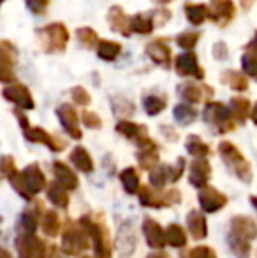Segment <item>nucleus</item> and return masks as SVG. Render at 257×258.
Here are the masks:
<instances>
[{
	"instance_id": "nucleus-48",
	"label": "nucleus",
	"mask_w": 257,
	"mask_h": 258,
	"mask_svg": "<svg viewBox=\"0 0 257 258\" xmlns=\"http://www.w3.org/2000/svg\"><path fill=\"white\" fill-rule=\"evenodd\" d=\"M161 2H162V4H166V2H169V0H161Z\"/></svg>"
},
{
	"instance_id": "nucleus-47",
	"label": "nucleus",
	"mask_w": 257,
	"mask_h": 258,
	"mask_svg": "<svg viewBox=\"0 0 257 258\" xmlns=\"http://www.w3.org/2000/svg\"><path fill=\"white\" fill-rule=\"evenodd\" d=\"M252 202H254V204L257 206V199H252Z\"/></svg>"
},
{
	"instance_id": "nucleus-14",
	"label": "nucleus",
	"mask_w": 257,
	"mask_h": 258,
	"mask_svg": "<svg viewBox=\"0 0 257 258\" xmlns=\"http://www.w3.org/2000/svg\"><path fill=\"white\" fill-rule=\"evenodd\" d=\"M220 81L224 85H227L229 88L236 90V92H245L248 88V81L243 74H240L238 71H226L220 76Z\"/></svg>"
},
{
	"instance_id": "nucleus-26",
	"label": "nucleus",
	"mask_w": 257,
	"mask_h": 258,
	"mask_svg": "<svg viewBox=\"0 0 257 258\" xmlns=\"http://www.w3.org/2000/svg\"><path fill=\"white\" fill-rule=\"evenodd\" d=\"M189 227H190V232L194 234V237L201 239L206 235V221H204V218L199 216L197 213H190Z\"/></svg>"
},
{
	"instance_id": "nucleus-35",
	"label": "nucleus",
	"mask_w": 257,
	"mask_h": 258,
	"mask_svg": "<svg viewBox=\"0 0 257 258\" xmlns=\"http://www.w3.org/2000/svg\"><path fill=\"white\" fill-rule=\"evenodd\" d=\"M71 97L78 105H88L90 100H92L88 95V92H86L85 88H81V86H74V88L71 90Z\"/></svg>"
},
{
	"instance_id": "nucleus-7",
	"label": "nucleus",
	"mask_w": 257,
	"mask_h": 258,
	"mask_svg": "<svg viewBox=\"0 0 257 258\" xmlns=\"http://www.w3.org/2000/svg\"><path fill=\"white\" fill-rule=\"evenodd\" d=\"M234 13H236V7L233 0H212V20L219 27H227L234 18Z\"/></svg>"
},
{
	"instance_id": "nucleus-34",
	"label": "nucleus",
	"mask_w": 257,
	"mask_h": 258,
	"mask_svg": "<svg viewBox=\"0 0 257 258\" xmlns=\"http://www.w3.org/2000/svg\"><path fill=\"white\" fill-rule=\"evenodd\" d=\"M25 4H27L28 11H30L32 14H35V16H42V14H46V9H48V0H25Z\"/></svg>"
},
{
	"instance_id": "nucleus-15",
	"label": "nucleus",
	"mask_w": 257,
	"mask_h": 258,
	"mask_svg": "<svg viewBox=\"0 0 257 258\" xmlns=\"http://www.w3.org/2000/svg\"><path fill=\"white\" fill-rule=\"evenodd\" d=\"M144 235H146L150 246H157V248H162L166 244V241H168L162 228L159 227V223H155L151 220H146V223H144Z\"/></svg>"
},
{
	"instance_id": "nucleus-10",
	"label": "nucleus",
	"mask_w": 257,
	"mask_h": 258,
	"mask_svg": "<svg viewBox=\"0 0 257 258\" xmlns=\"http://www.w3.org/2000/svg\"><path fill=\"white\" fill-rule=\"evenodd\" d=\"M220 153H222L224 160H226L229 165H236L238 176H243V174H247V177H250V176H248V165L245 163L243 156L240 155V151H238L233 144H231V143H222V144H220Z\"/></svg>"
},
{
	"instance_id": "nucleus-33",
	"label": "nucleus",
	"mask_w": 257,
	"mask_h": 258,
	"mask_svg": "<svg viewBox=\"0 0 257 258\" xmlns=\"http://www.w3.org/2000/svg\"><path fill=\"white\" fill-rule=\"evenodd\" d=\"M166 239H168V242L173 246L185 244V234H183V230L178 227V225H171V227H169L168 234H166Z\"/></svg>"
},
{
	"instance_id": "nucleus-37",
	"label": "nucleus",
	"mask_w": 257,
	"mask_h": 258,
	"mask_svg": "<svg viewBox=\"0 0 257 258\" xmlns=\"http://www.w3.org/2000/svg\"><path fill=\"white\" fill-rule=\"evenodd\" d=\"M42 227H44L46 234L49 235H55L57 232H59V220H57V216L53 213H48L44 216V220H42Z\"/></svg>"
},
{
	"instance_id": "nucleus-38",
	"label": "nucleus",
	"mask_w": 257,
	"mask_h": 258,
	"mask_svg": "<svg viewBox=\"0 0 257 258\" xmlns=\"http://www.w3.org/2000/svg\"><path fill=\"white\" fill-rule=\"evenodd\" d=\"M83 123H85V126H88V128H99L100 118L95 114V112L83 111Z\"/></svg>"
},
{
	"instance_id": "nucleus-39",
	"label": "nucleus",
	"mask_w": 257,
	"mask_h": 258,
	"mask_svg": "<svg viewBox=\"0 0 257 258\" xmlns=\"http://www.w3.org/2000/svg\"><path fill=\"white\" fill-rule=\"evenodd\" d=\"M171 18V13L169 11H164V9H161V11H155L153 13V23H155V27H162V25L166 23V21Z\"/></svg>"
},
{
	"instance_id": "nucleus-36",
	"label": "nucleus",
	"mask_w": 257,
	"mask_h": 258,
	"mask_svg": "<svg viewBox=\"0 0 257 258\" xmlns=\"http://www.w3.org/2000/svg\"><path fill=\"white\" fill-rule=\"evenodd\" d=\"M49 199H52L57 206H62V207L67 206V194H65V190L60 186V184L59 186L55 184V186L49 190Z\"/></svg>"
},
{
	"instance_id": "nucleus-49",
	"label": "nucleus",
	"mask_w": 257,
	"mask_h": 258,
	"mask_svg": "<svg viewBox=\"0 0 257 258\" xmlns=\"http://www.w3.org/2000/svg\"><path fill=\"white\" fill-rule=\"evenodd\" d=\"M2 2H4V0H2Z\"/></svg>"
},
{
	"instance_id": "nucleus-13",
	"label": "nucleus",
	"mask_w": 257,
	"mask_h": 258,
	"mask_svg": "<svg viewBox=\"0 0 257 258\" xmlns=\"http://www.w3.org/2000/svg\"><path fill=\"white\" fill-rule=\"evenodd\" d=\"M224 204H226V197L222 194H219L213 188H204L201 191V206L204 207V211L208 213H213V211L220 209Z\"/></svg>"
},
{
	"instance_id": "nucleus-21",
	"label": "nucleus",
	"mask_w": 257,
	"mask_h": 258,
	"mask_svg": "<svg viewBox=\"0 0 257 258\" xmlns=\"http://www.w3.org/2000/svg\"><path fill=\"white\" fill-rule=\"evenodd\" d=\"M64 248H65V251L71 253V255H78V253H81L83 249L86 248L85 237H83L81 234H78V232H71V234L65 235Z\"/></svg>"
},
{
	"instance_id": "nucleus-3",
	"label": "nucleus",
	"mask_w": 257,
	"mask_h": 258,
	"mask_svg": "<svg viewBox=\"0 0 257 258\" xmlns=\"http://www.w3.org/2000/svg\"><path fill=\"white\" fill-rule=\"evenodd\" d=\"M14 61H16V49L7 41L0 42V81L2 83H13L16 81L14 76Z\"/></svg>"
},
{
	"instance_id": "nucleus-23",
	"label": "nucleus",
	"mask_w": 257,
	"mask_h": 258,
	"mask_svg": "<svg viewBox=\"0 0 257 258\" xmlns=\"http://www.w3.org/2000/svg\"><path fill=\"white\" fill-rule=\"evenodd\" d=\"M76 35H78V41L81 46H85L86 49H92L93 46H99V35L95 34V30H92L90 27H83L76 30Z\"/></svg>"
},
{
	"instance_id": "nucleus-6",
	"label": "nucleus",
	"mask_w": 257,
	"mask_h": 258,
	"mask_svg": "<svg viewBox=\"0 0 257 258\" xmlns=\"http://www.w3.org/2000/svg\"><path fill=\"white\" fill-rule=\"evenodd\" d=\"M2 95L6 97L7 100L16 104L18 107L28 109V111L34 109V99H32L30 92H28L27 86L20 85V83H14V85H11V86H6Z\"/></svg>"
},
{
	"instance_id": "nucleus-43",
	"label": "nucleus",
	"mask_w": 257,
	"mask_h": 258,
	"mask_svg": "<svg viewBox=\"0 0 257 258\" xmlns=\"http://www.w3.org/2000/svg\"><path fill=\"white\" fill-rule=\"evenodd\" d=\"M247 53H255L257 54V32H255L254 39L247 44Z\"/></svg>"
},
{
	"instance_id": "nucleus-1",
	"label": "nucleus",
	"mask_w": 257,
	"mask_h": 258,
	"mask_svg": "<svg viewBox=\"0 0 257 258\" xmlns=\"http://www.w3.org/2000/svg\"><path fill=\"white\" fill-rule=\"evenodd\" d=\"M37 39L41 48L46 53H64L65 46L69 42V32L64 23H49L46 27L39 28Z\"/></svg>"
},
{
	"instance_id": "nucleus-32",
	"label": "nucleus",
	"mask_w": 257,
	"mask_h": 258,
	"mask_svg": "<svg viewBox=\"0 0 257 258\" xmlns=\"http://www.w3.org/2000/svg\"><path fill=\"white\" fill-rule=\"evenodd\" d=\"M122 181H124L125 190H127L129 194H134V191L137 190V186H139V177H137V172L134 169L124 170V172H122Z\"/></svg>"
},
{
	"instance_id": "nucleus-8",
	"label": "nucleus",
	"mask_w": 257,
	"mask_h": 258,
	"mask_svg": "<svg viewBox=\"0 0 257 258\" xmlns=\"http://www.w3.org/2000/svg\"><path fill=\"white\" fill-rule=\"evenodd\" d=\"M146 54L153 63L161 65V67L168 69L171 63V48L166 44L162 39H155V41L146 44Z\"/></svg>"
},
{
	"instance_id": "nucleus-12",
	"label": "nucleus",
	"mask_w": 257,
	"mask_h": 258,
	"mask_svg": "<svg viewBox=\"0 0 257 258\" xmlns=\"http://www.w3.org/2000/svg\"><path fill=\"white\" fill-rule=\"evenodd\" d=\"M185 16L192 25H202L206 20H212V9L204 4H187Z\"/></svg>"
},
{
	"instance_id": "nucleus-46",
	"label": "nucleus",
	"mask_w": 257,
	"mask_h": 258,
	"mask_svg": "<svg viewBox=\"0 0 257 258\" xmlns=\"http://www.w3.org/2000/svg\"><path fill=\"white\" fill-rule=\"evenodd\" d=\"M148 258H164L162 255H151V256H148Z\"/></svg>"
},
{
	"instance_id": "nucleus-20",
	"label": "nucleus",
	"mask_w": 257,
	"mask_h": 258,
	"mask_svg": "<svg viewBox=\"0 0 257 258\" xmlns=\"http://www.w3.org/2000/svg\"><path fill=\"white\" fill-rule=\"evenodd\" d=\"M25 136H27V139L32 141V143H42V144H46V146L52 148L53 151L60 150V146L55 144V139L42 128H28V130H25Z\"/></svg>"
},
{
	"instance_id": "nucleus-22",
	"label": "nucleus",
	"mask_w": 257,
	"mask_h": 258,
	"mask_svg": "<svg viewBox=\"0 0 257 258\" xmlns=\"http://www.w3.org/2000/svg\"><path fill=\"white\" fill-rule=\"evenodd\" d=\"M71 162L74 163L79 170H83V172H90V170L93 169L92 158H90V155L86 153L85 148H76V150L71 153Z\"/></svg>"
},
{
	"instance_id": "nucleus-40",
	"label": "nucleus",
	"mask_w": 257,
	"mask_h": 258,
	"mask_svg": "<svg viewBox=\"0 0 257 258\" xmlns=\"http://www.w3.org/2000/svg\"><path fill=\"white\" fill-rule=\"evenodd\" d=\"M213 56H215L217 60H226V58H227L226 42H217V44L213 46Z\"/></svg>"
},
{
	"instance_id": "nucleus-9",
	"label": "nucleus",
	"mask_w": 257,
	"mask_h": 258,
	"mask_svg": "<svg viewBox=\"0 0 257 258\" xmlns=\"http://www.w3.org/2000/svg\"><path fill=\"white\" fill-rule=\"evenodd\" d=\"M108 21H110V28L113 32L129 37L132 34V28H130V18L125 16L124 9L120 6H113L108 13Z\"/></svg>"
},
{
	"instance_id": "nucleus-19",
	"label": "nucleus",
	"mask_w": 257,
	"mask_h": 258,
	"mask_svg": "<svg viewBox=\"0 0 257 258\" xmlns=\"http://www.w3.org/2000/svg\"><path fill=\"white\" fill-rule=\"evenodd\" d=\"M210 176V165L206 160L197 158L192 163V174H190V181L197 186H204V183L208 181Z\"/></svg>"
},
{
	"instance_id": "nucleus-18",
	"label": "nucleus",
	"mask_w": 257,
	"mask_h": 258,
	"mask_svg": "<svg viewBox=\"0 0 257 258\" xmlns=\"http://www.w3.org/2000/svg\"><path fill=\"white\" fill-rule=\"evenodd\" d=\"M122 53V44L113 41H100L97 46V56L102 58L106 61H113L118 58V54Z\"/></svg>"
},
{
	"instance_id": "nucleus-41",
	"label": "nucleus",
	"mask_w": 257,
	"mask_h": 258,
	"mask_svg": "<svg viewBox=\"0 0 257 258\" xmlns=\"http://www.w3.org/2000/svg\"><path fill=\"white\" fill-rule=\"evenodd\" d=\"M166 177H168V174H166V169L153 170V174H151V183H155V186H162V184H164Z\"/></svg>"
},
{
	"instance_id": "nucleus-29",
	"label": "nucleus",
	"mask_w": 257,
	"mask_h": 258,
	"mask_svg": "<svg viewBox=\"0 0 257 258\" xmlns=\"http://www.w3.org/2000/svg\"><path fill=\"white\" fill-rule=\"evenodd\" d=\"M187 150H189L190 155L197 156V158L208 155V146H206V144L195 136H190L189 139H187Z\"/></svg>"
},
{
	"instance_id": "nucleus-31",
	"label": "nucleus",
	"mask_w": 257,
	"mask_h": 258,
	"mask_svg": "<svg viewBox=\"0 0 257 258\" xmlns=\"http://www.w3.org/2000/svg\"><path fill=\"white\" fill-rule=\"evenodd\" d=\"M199 42V34L195 32H183L176 37V44L180 46L182 49H194V46Z\"/></svg>"
},
{
	"instance_id": "nucleus-17",
	"label": "nucleus",
	"mask_w": 257,
	"mask_h": 258,
	"mask_svg": "<svg viewBox=\"0 0 257 258\" xmlns=\"http://www.w3.org/2000/svg\"><path fill=\"white\" fill-rule=\"evenodd\" d=\"M55 176H57V183L62 188H67V190L69 188L72 190V188H76V184H78V179H76V176L71 172V169L60 162L55 163Z\"/></svg>"
},
{
	"instance_id": "nucleus-42",
	"label": "nucleus",
	"mask_w": 257,
	"mask_h": 258,
	"mask_svg": "<svg viewBox=\"0 0 257 258\" xmlns=\"http://www.w3.org/2000/svg\"><path fill=\"white\" fill-rule=\"evenodd\" d=\"M190 258H215V255H213V251L208 248H197L192 251Z\"/></svg>"
},
{
	"instance_id": "nucleus-45",
	"label": "nucleus",
	"mask_w": 257,
	"mask_h": 258,
	"mask_svg": "<svg viewBox=\"0 0 257 258\" xmlns=\"http://www.w3.org/2000/svg\"><path fill=\"white\" fill-rule=\"evenodd\" d=\"M254 2V0H241V6L245 7V9H248V7H250V4Z\"/></svg>"
},
{
	"instance_id": "nucleus-11",
	"label": "nucleus",
	"mask_w": 257,
	"mask_h": 258,
	"mask_svg": "<svg viewBox=\"0 0 257 258\" xmlns=\"http://www.w3.org/2000/svg\"><path fill=\"white\" fill-rule=\"evenodd\" d=\"M213 93V90L206 88V86H201L197 83H185V85L178 86V93L183 100L190 104H197L202 100V93Z\"/></svg>"
},
{
	"instance_id": "nucleus-25",
	"label": "nucleus",
	"mask_w": 257,
	"mask_h": 258,
	"mask_svg": "<svg viewBox=\"0 0 257 258\" xmlns=\"http://www.w3.org/2000/svg\"><path fill=\"white\" fill-rule=\"evenodd\" d=\"M231 112H233V118L245 121L248 116V112H252V107H250V102L247 99H233L231 100Z\"/></svg>"
},
{
	"instance_id": "nucleus-30",
	"label": "nucleus",
	"mask_w": 257,
	"mask_h": 258,
	"mask_svg": "<svg viewBox=\"0 0 257 258\" xmlns=\"http://www.w3.org/2000/svg\"><path fill=\"white\" fill-rule=\"evenodd\" d=\"M241 69L247 76L257 79V54L255 53H245L241 56Z\"/></svg>"
},
{
	"instance_id": "nucleus-27",
	"label": "nucleus",
	"mask_w": 257,
	"mask_h": 258,
	"mask_svg": "<svg viewBox=\"0 0 257 258\" xmlns=\"http://www.w3.org/2000/svg\"><path fill=\"white\" fill-rule=\"evenodd\" d=\"M144 109L150 116H155L159 112H162L166 109V100L162 97H157V95H150L144 99Z\"/></svg>"
},
{
	"instance_id": "nucleus-4",
	"label": "nucleus",
	"mask_w": 257,
	"mask_h": 258,
	"mask_svg": "<svg viewBox=\"0 0 257 258\" xmlns=\"http://www.w3.org/2000/svg\"><path fill=\"white\" fill-rule=\"evenodd\" d=\"M175 67H176V74L182 76V78L192 76V78L199 79V81L204 79V72H202V69L199 67L197 56H195V53H192V51L180 54V56L176 58Z\"/></svg>"
},
{
	"instance_id": "nucleus-2",
	"label": "nucleus",
	"mask_w": 257,
	"mask_h": 258,
	"mask_svg": "<svg viewBox=\"0 0 257 258\" xmlns=\"http://www.w3.org/2000/svg\"><path fill=\"white\" fill-rule=\"evenodd\" d=\"M204 119L215 126L219 132H231L234 128L233 112L220 102H208L204 109Z\"/></svg>"
},
{
	"instance_id": "nucleus-16",
	"label": "nucleus",
	"mask_w": 257,
	"mask_h": 258,
	"mask_svg": "<svg viewBox=\"0 0 257 258\" xmlns=\"http://www.w3.org/2000/svg\"><path fill=\"white\" fill-rule=\"evenodd\" d=\"M153 18L146 16V14H134L132 18H130V28H132V32H136V34H141V35H148L153 32Z\"/></svg>"
},
{
	"instance_id": "nucleus-28",
	"label": "nucleus",
	"mask_w": 257,
	"mask_h": 258,
	"mask_svg": "<svg viewBox=\"0 0 257 258\" xmlns=\"http://www.w3.org/2000/svg\"><path fill=\"white\" fill-rule=\"evenodd\" d=\"M117 130L122 136L129 137V139H134V137H139L141 134H144L143 126H137L136 123H132V121H120L117 125Z\"/></svg>"
},
{
	"instance_id": "nucleus-24",
	"label": "nucleus",
	"mask_w": 257,
	"mask_h": 258,
	"mask_svg": "<svg viewBox=\"0 0 257 258\" xmlns=\"http://www.w3.org/2000/svg\"><path fill=\"white\" fill-rule=\"evenodd\" d=\"M195 116H197V112L189 104H178L175 107V119L182 125H190L195 119Z\"/></svg>"
},
{
	"instance_id": "nucleus-5",
	"label": "nucleus",
	"mask_w": 257,
	"mask_h": 258,
	"mask_svg": "<svg viewBox=\"0 0 257 258\" xmlns=\"http://www.w3.org/2000/svg\"><path fill=\"white\" fill-rule=\"evenodd\" d=\"M57 116H59L60 123L65 128V132L72 137V139H81V130H79V121L78 114H76L74 107H71V104H62L57 109Z\"/></svg>"
},
{
	"instance_id": "nucleus-44",
	"label": "nucleus",
	"mask_w": 257,
	"mask_h": 258,
	"mask_svg": "<svg viewBox=\"0 0 257 258\" xmlns=\"http://www.w3.org/2000/svg\"><path fill=\"white\" fill-rule=\"evenodd\" d=\"M250 118H252V121L257 125V102L254 104V107H252V112H250Z\"/></svg>"
}]
</instances>
